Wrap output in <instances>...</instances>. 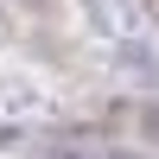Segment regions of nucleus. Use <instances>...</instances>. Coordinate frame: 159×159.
Wrapping results in <instances>:
<instances>
[{
  "instance_id": "f257e3e1",
  "label": "nucleus",
  "mask_w": 159,
  "mask_h": 159,
  "mask_svg": "<svg viewBox=\"0 0 159 159\" xmlns=\"http://www.w3.org/2000/svg\"><path fill=\"white\" fill-rule=\"evenodd\" d=\"M51 159H89V153H51Z\"/></svg>"
}]
</instances>
